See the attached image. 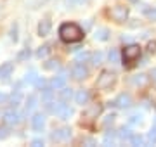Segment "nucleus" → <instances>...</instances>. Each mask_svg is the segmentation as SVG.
<instances>
[{"label":"nucleus","mask_w":156,"mask_h":147,"mask_svg":"<svg viewBox=\"0 0 156 147\" xmlns=\"http://www.w3.org/2000/svg\"><path fill=\"white\" fill-rule=\"evenodd\" d=\"M132 106V97L128 94H120V95L115 99V108H120V109H127Z\"/></svg>","instance_id":"8"},{"label":"nucleus","mask_w":156,"mask_h":147,"mask_svg":"<svg viewBox=\"0 0 156 147\" xmlns=\"http://www.w3.org/2000/svg\"><path fill=\"white\" fill-rule=\"evenodd\" d=\"M31 145L33 147H42L44 145V140H42V138H33V140H31Z\"/></svg>","instance_id":"39"},{"label":"nucleus","mask_w":156,"mask_h":147,"mask_svg":"<svg viewBox=\"0 0 156 147\" xmlns=\"http://www.w3.org/2000/svg\"><path fill=\"white\" fill-rule=\"evenodd\" d=\"M132 135H134L132 130H130V128H125V126H122L120 132H118V137H120L122 140H130V137H132Z\"/></svg>","instance_id":"20"},{"label":"nucleus","mask_w":156,"mask_h":147,"mask_svg":"<svg viewBox=\"0 0 156 147\" xmlns=\"http://www.w3.org/2000/svg\"><path fill=\"white\" fill-rule=\"evenodd\" d=\"M140 121H142V116H132V118H130V123L132 125H135V123H140Z\"/></svg>","instance_id":"41"},{"label":"nucleus","mask_w":156,"mask_h":147,"mask_svg":"<svg viewBox=\"0 0 156 147\" xmlns=\"http://www.w3.org/2000/svg\"><path fill=\"white\" fill-rule=\"evenodd\" d=\"M92 57V54L90 52H80V54H76V62H82V61H87V59H90Z\"/></svg>","instance_id":"32"},{"label":"nucleus","mask_w":156,"mask_h":147,"mask_svg":"<svg viewBox=\"0 0 156 147\" xmlns=\"http://www.w3.org/2000/svg\"><path fill=\"white\" fill-rule=\"evenodd\" d=\"M64 85H66V76H54V78L50 80V87H52L54 90L64 88Z\"/></svg>","instance_id":"13"},{"label":"nucleus","mask_w":156,"mask_h":147,"mask_svg":"<svg viewBox=\"0 0 156 147\" xmlns=\"http://www.w3.org/2000/svg\"><path fill=\"white\" fill-rule=\"evenodd\" d=\"M19 121H21V116H19L16 111L9 109V111L4 113V123H5L7 126H14V125H17Z\"/></svg>","instance_id":"7"},{"label":"nucleus","mask_w":156,"mask_h":147,"mask_svg":"<svg viewBox=\"0 0 156 147\" xmlns=\"http://www.w3.org/2000/svg\"><path fill=\"white\" fill-rule=\"evenodd\" d=\"M147 52H149V54L156 52V42H149V43H147Z\"/></svg>","instance_id":"40"},{"label":"nucleus","mask_w":156,"mask_h":147,"mask_svg":"<svg viewBox=\"0 0 156 147\" xmlns=\"http://www.w3.org/2000/svg\"><path fill=\"white\" fill-rule=\"evenodd\" d=\"M101 113H102V104H99V102H97V104H92V106H90V108L85 111L83 116H85L87 119H95Z\"/></svg>","instance_id":"9"},{"label":"nucleus","mask_w":156,"mask_h":147,"mask_svg":"<svg viewBox=\"0 0 156 147\" xmlns=\"http://www.w3.org/2000/svg\"><path fill=\"white\" fill-rule=\"evenodd\" d=\"M109 29L108 28H99L97 31H95V35H94V38L95 40H99V42H106V40H109Z\"/></svg>","instance_id":"15"},{"label":"nucleus","mask_w":156,"mask_h":147,"mask_svg":"<svg viewBox=\"0 0 156 147\" xmlns=\"http://www.w3.org/2000/svg\"><path fill=\"white\" fill-rule=\"evenodd\" d=\"M89 101H90V92L89 90H78L76 94H75V102L80 104V106L87 104Z\"/></svg>","instance_id":"10"},{"label":"nucleus","mask_w":156,"mask_h":147,"mask_svg":"<svg viewBox=\"0 0 156 147\" xmlns=\"http://www.w3.org/2000/svg\"><path fill=\"white\" fill-rule=\"evenodd\" d=\"M109 17H111L115 23H125L127 17H128V7H125V5L113 7L111 11H109Z\"/></svg>","instance_id":"3"},{"label":"nucleus","mask_w":156,"mask_h":147,"mask_svg":"<svg viewBox=\"0 0 156 147\" xmlns=\"http://www.w3.org/2000/svg\"><path fill=\"white\" fill-rule=\"evenodd\" d=\"M33 85L37 87V88H44V87H45V80H44V78H40V76H38V78H37V81H35Z\"/></svg>","instance_id":"38"},{"label":"nucleus","mask_w":156,"mask_h":147,"mask_svg":"<svg viewBox=\"0 0 156 147\" xmlns=\"http://www.w3.org/2000/svg\"><path fill=\"white\" fill-rule=\"evenodd\" d=\"M9 137V128L7 126H0V140H4Z\"/></svg>","instance_id":"36"},{"label":"nucleus","mask_w":156,"mask_h":147,"mask_svg":"<svg viewBox=\"0 0 156 147\" xmlns=\"http://www.w3.org/2000/svg\"><path fill=\"white\" fill-rule=\"evenodd\" d=\"M71 76L76 80V81H82V80H85L87 76H89V69L85 68L83 64H80V62H78V64H75V66H73Z\"/></svg>","instance_id":"6"},{"label":"nucleus","mask_w":156,"mask_h":147,"mask_svg":"<svg viewBox=\"0 0 156 147\" xmlns=\"http://www.w3.org/2000/svg\"><path fill=\"white\" fill-rule=\"evenodd\" d=\"M30 56H31V52H30V49H23L19 54H17V61L23 62V61H28Z\"/></svg>","instance_id":"28"},{"label":"nucleus","mask_w":156,"mask_h":147,"mask_svg":"<svg viewBox=\"0 0 156 147\" xmlns=\"http://www.w3.org/2000/svg\"><path fill=\"white\" fill-rule=\"evenodd\" d=\"M82 145H87V147H94L97 145V142H95V138H92V137H82Z\"/></svg>","instance_id":"31"},{"label":"nucleus","mask_w":156,"mask_h":147,"mask_svg":"<svg viewBox=\"0 0 156 147\" xmlns=\"http://www.w3.org/2000/svg\"><path fill=\"white\" fill-rule=\"evenodd\" d=\"M71 114H73V109L69 108V106H64V108L61 109V113L57 114V116H59L61 119H68L69 116H71Z\"/></svg>","instance_id":"27"},{"label":"nucleus","mask_w":156,"mask_h":147,"mask_svg":"<svg viewBox=\"0 0 156 147\" xmlns=\"http://www.w3.org/2000/svg\"><path fill=\"white\" fill-rule=\"evenodd\" d=\"M12 71H14V64H12V62H4V64L0 66V76H2V78L11 76Z\"/></svg>","instance_id":"14"},{"label":"nucleus","mask_w":156,"mask_h":147,"mask_svg":"<svg viewBox=\"0 0 156 147\" xmlns=\"http://www.w3.org/2000/svg\"><path fill=\"white\" fill-rule=\"evenodd\" d=\"M50 28H52V24H50L49 19H42L38 23V28H37V31H38L40 36H47V35L50 33Z\"/></svg>","instance_id":"12"},{"label":"nucleus","mask_w":156,"mask_h":147,"mask_svg":"<svg viewBox=\"0 0 156 147\" xmlns=\"http://www.w3.org/2000/svg\"><path fill=\"white\" fill-rule=\"evenodd\" d=\"M21 97H23V94H21V90H19V87H17L16 94H12V97H11V106H12V108H17V106H19Z\"/></svg>","instance_id":"18"},{"label":"nucleus","mask_w":156,"mask_h":147,"mask_svg":"<svg viewBox=\"0 0 156 147\" xmlns=\"http://www.w3.org/2000/svg\"><path fill=\"white\" fill-rule=\"evenodd\" d=\"M49 54H50V45H42L38 50H37V57H38V59H44V57H47Z\"/></svg>","instance_id":"24"},{"label":"nucleus","mask_w":156,"mask_h":147,"mask_svg":"<svg viewBox=\"0 0 156 147\" xmlns=\"http://www.w3.org/2000/svg\"><path fill=\"white\" fill-rule=\"evenodd\" d=\"M50 138L54 142H64V140H69L71 138V128L69 126H62L59 130H54L50 133Z\"/></svg>","instance_id":"5"},{"label":"nucleus","mask_w":156,"mask_h":147,"mask_svg":"<svg viewBox=\"0 0 156 147\" xmlns=\"http://www.w3.org/2000/svg\"><path fill=\"white\" fill-rule=\"evenodd\" d=\"M5 101H7V95L4 92H0V102H5Z\"/></svg>","instance_id":"43"},{"label":"nucleus","mask_w":156,"mask_h":147,"mask_svg":"<svg viewBox=\"0 0 156 147\" xmlns=\"http://www.w3.org/2000/svg\"><path fill=\"white\" fill-rule=\"evenodd\" d=\"M146 83H147V76L146 74H137V76L132 78V85H135V87H142Z\"/></svg>","instance_id":"17"},{"label":"nucleus","mask_w":156,"mask_h":147,"mask_svg":"<svg viewBox=\"0 0 156 147\" xmlns=\"http://www.w3.org/2000/svg\"><path fill=\"white\" fill-rule=\"evenodd\" d=\"M115 81H116V74L111 73V71H102V73L99 74V78H97V88L106 90V88H109Z\"/></svg>","instance_id":"2"},{"label":"nucleus","mask_w":156,"mask_h":147,"mask_svg":"<svg viewBox=\"0 0 156 147\" xmlns=\"http://www.w3.org/2000/svg\"><path fill=\"white\" fill-rule=\"evenodd\" d=\"M144 12H146V16L149 17L151 21H156V9H146L144 7Z\"/></svg>","instance_id":"34"},{"label":"nucleus","mask_w":156,"mask_h":147,"mask_svg":"<svg viewBox=\"0 0 156 147\" xmlns=\"http://www.w3.org/2000/svg\"><path fill=\"white\" fill-rule=\"evenodd\" d=\"M115 137H116V132H115V130H108L106 135H104V140H102V144H104V145H109V144H111V145H113Z\"/></svg>","instance_id":"19"},{"label":"nucleus","mask_w":156,"mask_h":147,"mask_svg":"<svg viewBox=\"0 0 156 147\" xmlns=\"http://www.w3.org/2000/svg\"><path fill=\"white\" fill-rule=\"evenodd\" d=\"M130 2H137V0H130Z\"/></svg>","instance_id":"44"},{"label":"nucleus","mask_w":156,"mask_h":147,"mask_svg":"<svg viewBox=\"0 0 156 147\" xmlns=\"http://www.w3.org/2000/svg\"><path fill=\"white\" fill-rule=\"evenodd\" d=\"M31 126H33V130H37V132H40L42 128L45 126V116L44 114H35L33 118H31Z\"/></svg>","instance_id":"11"},{"label":"nucleus","mask_w":156,"mask_h":147,"mask_svg":"<svg viewBox=\"0 0 156 147\" xmlns=\"http://www.w3.org/2000/svg\"><path fill=\"white\" fill-rule=\"evenodd\" d=\"M102 59H104V54H102V52H95V54H92V57H90V61H92L94 66H99L101 62H102Z\"/></svg>","instance_id":"25"},{"label":"nucleus","mask_w":156,"mask_h":147,"mask_svg":"<svg viewBox=\"0 0 156 147\" xmlns=\"http://www.w3.org/2000/svg\"><path fill=\"white\" fill-rule=\"evenodd\" d=\"M71 95H73L71 88H62V90H61V99H62V101H68V99H71Z\"/></svg>","instance_id":"33"},{"label":"nucleus","mask_w":156,"mask_h":147,"mask_svg":"<svg viewBox=\"0 0 156 147\" xmlns=\"http://www.w3.org/2000/svg\"><path fill=\"white\" fill-rule=\"evenodd\" d=\"M54 99V88L49 87V88H42V101L44 102H50Z\"/></svg>","instance_id":"16"},{"label":"nucleus","mask_w":156,"mask_h":147,"mask_svg":"<svg viewBox=\"0 0 156 147\" xmlns=\"http://www.w3.org/2000/svg\"><path fill=\"white\" fill-rule=\"evenodd\" d=\"M35 108H37V95H30L26 99V113L33 111Z\"/></svg>","instance_id":"23"},{"label":"nucleus","mask_w":156,"mask_h":147,"mask_svg":"<svg viewBox=\"0 0 156 147\" xmlns=\"http://www.w3.org/2000/svg\"><path fill=\"white\" fill-rule=\"evenodd\" d=\"M59 36L66 43H76L83 38V29L75 23H64L59 28Z\"/></svg>","instance_id":"1"},{"label":"nucleus","mask_w":156,"mask_h":147,"mask_svg":"<svg viewBox=\"0 0 156 147\" xmlns=\"http://www.w3.org/2000/svg\"><path fill=\"white\" fill-rule=\"evenodd\" d=\"M37 78H38V76L35 73V69H31V71H28V73L24 74V81H26V83H35Z\"/></svg>","instance_id":"29"},{"label":"nucleus","mask_w":156,"mask_h":147,"mask_svg":"<svg viewBox=\"0 0 156 147\" xmlns=\"http://www.w3.org/2000/svg\"><path fill=\"white\" fill-rule=\"evenodd\" d=\"M11 40L12 42H17V24H12L11 26Z\"/></svg>","instance_id":"35"},{"label":"nucleus","mask_w":156,"mask_h":147,"mask_svg":"<svg viewBox=\"0 0 156 147\" xmlns=\"http://www.w3.org/2000/svg\"><path fill=\"white\" fill-rule=\"evenodd\" d=\"M115 118H116L115 114H108V116H106V119L102 121V125H104V126H109V125H111L113 121H115Z\"/></svg>","instance_id":"37"},{"label":"nucleus","mask_w":156,"mask_h":147,"mask_svg":"<svg viewBox=\"0 0 156 147\" xmlns=\"http://www.w3.org/2000/svg\"><path fill=\"white\" fill-rule=\"evenodd\" d=\"M130 144H132V145H144V137L134 133V135L130 137Z\"/></svg>","instance_id":"26"},{"label":"nucleus","mask_w":156,"mask_h":147,"mask_svg":"<svg viewBox=\"0 0 156 147\" xmlns=\"http://www.w3.org/2000/svg\"><path fill=\"white\" fill-rule=\"evenodd\" d=\"M151 78H153V81H156V68L154 69H151V74H149Z\"/></svg>","instance_id":"42"},{"label":"nucleus","mask_w":156,"mask_h":147,"mask_svg":"<svg viewBox=\"0 0 156 147\" xmlns=\"http://www.w3.org/2000/svg\"><path fill=\"white\" fill-rule=\"evenodd\" d=\"M57 68H59V61L57 59H49L47 62H44V69H47V71H54Z\"/></svg>","instance_id":"21"},{"label":"nucleus","mask_w":156,"mask_h":147,"mask_svg":"<svg viewBox=\"0 0 156 147\" xmlns=\"http://www.w3.org/2000/svg\"><path fill=\"white\" fill-rule=\"evenodd\" d=\"M123 62H134L135 59H139L140 57V47L132 43V45H127L123 49Z\"/></svg>","instance_id":"4"},{"label":"nucleus","mask_w":156,"mask_h":147,"mask_svg":"<svg viewBox=\"0 0 156 147\" xmlns=\"http://www.w3.org/2000/svg\"><path fill=\"white\" fill-rule=\"evenodd\" d=\"M108 59H109V62H113V64H118V62H120V52H118L116 49H111V50L108 52Z\"/></svg>","instance_id":"22"},{"label":"nucleus","mask_w":156,"mask_h":147,"mask_svg":"<svg viewBox=\"0 0 156 147\" xmlns=\"http://www.w3.org/2000/svg\"><path fill=\"white\" fill-rule=\"evenodd\" d=\"M147 142H149V144H156V121H154V125L151 126L149 133H147Z\"/></svg>","instance_id":"30"}]
</instances>
